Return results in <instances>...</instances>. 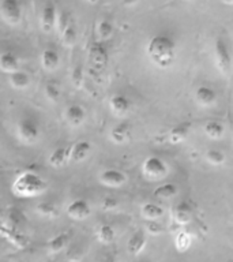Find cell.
<instances>
[{"label": "cell", "instance_id": "obj_1", "mask_svg": "<svg viewBox=\"0 0 233 262\" xmlns=\"http://www.w3.org/2000/svg\"><path fill=\"white\" fill-rule=\"evenodd\" d=\"M147 56L159 69H168L176 59V42L167 34L151 37L146 47Z\"/></svg>", "mask_w": 233, "mask_h": 262}, {"label": "cell", "instance_id": "obj_2", "mask_svg": "<svg viewBox=\"0 0 233 262\" xmlns=\"http://www.w3.org/2000/svg\"><path fill=\"white\" fill-rule=\"evenodd\" d=\"M48 183L36 172H22L12 183V192L19 198H34L46 191Z\"/></svg>", "mask_w": 233, "mask_h": 262}, {"label": "cell", "instance_id": "obj_3", "mask_svg": "<svg viewBox=\"0 0 233 262\" xmlns=\"http://www.w3.org/2000/svg\"><path fill=\"white\" fill-rule=\"evenodd\" d=\"M143 176L149 180H161L167 178L169 173V168L162 159L157 156H149L142 164Z\"/></svg>", "mask_w": 233, "mask_h": 262}, {"label": "cell", "instance_id": "obj_4", "mask_svg": "<svg viewBox=\"0 0 233 262\" xmlns=\"http://www.w3.org/2000/svg\"><path fill=\"white\" fill-rule=\"evenodd\" d=\"M108 49L102 41H94L89 48V63L91 73L100 74L108 66Z\"/></svg>", "mask_w": 233, "mask_h": 262}, {"label": "cell", "instance_id": "obj_5", "mask_svg": "<svg viewBox=\"0 0 233 262\" xmlns=\"http://www.w3.org/2000/svg\"><path fill=\"white\" fill-rule=\"evenodd\" d=\"M214 59H216L217 69L222 74H228L232 69V55L228 45L222 38H217L214 44Z\"/></svg>", "mask_w": 233, "mask_h": 262}, {"label": "cell", "instance_id": "obj_6", "mask_svg": "<svg viewBox=\"0 0 233 262\" xmlns=\"http://www.w3.org/2000/svg\"><path fill=\"white\" fill-rule=\"evenodd\" d=\"M16 131H18L19 139L25 143H34L37 139L40 138V127H38L36 120H33V119H22L18 123Z\"/></svg>", "mask_w": 233, "mask_h": 262}, {"label": "cell", "instance_id": "obj_7", "mask_svg": "<svg viewBox=\"0 0 233 262\" xmlns=\"http://www.w3.org/2000/svg\"><path fill=\"white\" fill-rule=\"evenodd\" d=\"M2 16L8 25H18L22 19V7L18 0L2 2Z\"/></svg>", "mask_w": 233, "mask_h": 262}, {"label": "cell", "instance_id": "obj_8", "mask_svg": "<svg viewBox=\"0 0 233 262\" xmlns=\"http://www.w3.org/2000/svg\"><path fill=\"white\" fill-rule=\"evenodd\" d=\"M65 212H67V216L71 217L73 220L82 221L90 216L91 208H90V204L87 201L83 200V198H78L67 206Z\"/></svg>", "mask_w": 233, "mask_h": 262}, {"label": "cell", "instance_id": "obj_9", "mask_svg": "<svg viewBox=\"0 0 233 262\" xmlns=\"http://www.w3.org/2000/svg\"><path fill=\"white\" fill-rule=\"evenodd\" d=\"M100 183L106 186V187H122L127 183V176L124 172L119 171V169H105L102 171L98 176Z\"/></svg>", "mask_w": 233, "mask_h": 262}, {"label": "cell", "instance_id": "obj_10", "mask_svg": "<svg viewBox=\"0 0 233 262\" xmlns=\"http://www.w3.org/2000/svg\"><path fill=\"white\" fill-rule=\"evenodd\" d=\"M57 14H56V7L52 3H48L42 10L41 14V28L45 33H51L57 26Z\"/></svg>", "mask_w": 233, "mask_h": 262}, {"label": "cell", "instance_id": "obj_11", "mask_svg": "<svg viewBox=\"0 0 233 262\" xmlns=\"http://www.w3.org/2000/svg\"><path fill=\"white\" fill-rule=\"evenodd\" d=\"M192 123L190 120H185V122H180L177 123L176 126H173L169 130V142L173 143V145H177V143H181L184 139L187 138L188 133L191 130Z\"/></svg>", "mask_w": 233, "mask_h": 262}, {"label": "cell", "instance_id": "obj_12", "mask_svg": "<svg viewBox=\"0 0 233 262\" xmlns=\"http://www.w3.org/2000/svg\"><path fill=\"white\" fill-rule=\"evenodd\" d=\"M145 246H146V232L143 229H139L127 242V251L130 255H138L142 253Z\"/></svg>", "mask_w": 233, "mask_h": 262}, {"label": "cell", "instance_id": "obj_13", "mask_svg": "<svg viewBox=\"0 0 233 262\" xmlns=\"http://www.w3.org/2000/svg\"><path fill=\"white\" fill-rule=\"evenodd\" d=\"M91 150V145L89 141H78L71 146V153H69V161L71 163H81L89 156Z\"/></svg>", "mask_w": 233, "mask_h": 262}, {"label": "cell", "instance_id": "obj_14", "mask_svg": "<svg viewBox=\"0 0 233 262\" xmlns=\"http://www.w3.org/2000/svg\"><path fill=\"white\" fill-rule=\"evenodd\" d=\"M109 108L116 116H123V115H126L130 111L131 102L123 94H113L109 98Z\"/></svg>", "mask_w": 233, "mask_h": 262}, {"label": "cell", "instance_id": "obj_15", "mask_svg": "<svg viewBox=\"0 0 233 262\" xmlns=\"http://www.w3.org/2000/svg\"><path fill=\"white\" fill-rule=\"evenodd\" d=\"M65 120L74 127L81 126L82 123L85 122L86 118V111L83 106L78 105V104H73L65 110Z\"/></svg>", "mask_w": 233, "mask_h": 262}, {"label": "cell", "instance_id": "obj_16", "mask_svg": "<svg viewBox=\"0 0 233 262\" xmlns=\"http://www.w3.org/2000/svg\"><path fill=\"white\" fill-rule=\"evenodd\" d=\"M195 98L200 105L210 106L217 101V92L210 86H199L195 92Z\"/></svg>", "mask_w": 233, "mask_h": 262}, {"label": "cell", "instance_id": "obj_17", "mask_svg": "<svg viewBox=\"0 0 233 262\" xmlns=\"http://www.w3.org/2000/svg\"><path fill=\"white\" fill-rule=\"evenodd\" d=\"M131 135V127L128 123L122 122L116 124V126L110 130L109 138L113 143H124L127 139L130 138Z\"/></svg>", "mask_w": 233, "mask_h": 262}, {"label": "cell", "instance_id": "obj_18", "mask_svg": "<svg viewBox=\"0 0 233 262\" xmlns=\"http://www.w3.org/2000/svg\"><path fill=\"white\" fill-rule=\"evenodd\" d=\"M69 239H71V231H64L60 232L56 236H53L51 241L46 243V249L51 253H60L61 250H64V247L68 245Z\"/></svg>", "mask_w": 233, "mask_h": 262}, {"label": "cell", "instance_id": "obj_19", "mask_svg": "<svg viewBox=\"0 0 233 262\" xmlns=\"http://www.w3.org/2000/svg\"><path fill=\"white\" fill-rule=\"evenodd\" d=\"M0 69L6 74H12L19 71V59L11 52H4L0 56Z\"/></svg>", "mask_w": 233, "mask_h": 262}, {"label": "cell", "instance_id": "obj_20", "mask_svg": "<svg viewBox=\"0 0 233 262\" xmlns=\"http://www.w3.org/2000/svg\"><path fill=\"white\" fill-rule=\"evenodd\" d=\"M192 217V208L188 202H180L173 209V219L177 224L183 225L190 223Z\"/></svg>", "mask_w": 233, "mask_h": 262}, {"label": "cell", "instance_id": "obj_21", "mask_svg": "<svg viewBox=\"0 0 233 262\" xmlns=\"http://www.w3.org/2000/svg\"><path fill=\"white\" fill-rule=\"evenodd\" d=\"M71 147H57L49 156V164L55 168H60L69 161Z\"/></svg>", "mask_w": 233, "mask_h": 262}, {"label": "cell", "instance_id": "obj_22", "mask_svg": "<svg viewBox=\"0 0 233 262\" xmlns=\"http://www.w3.org/2000/svg\"><path fill=\"white\" fill-rule=\"evenodd\" d=\"M60 64V56L55 49H44V52L41 55V66L48 71L56 70Z\"/></svg>", "mask_w": 233, "mask_h": 262}, {"label": "cell", "instance_id": "obj_23", "mask_svg": "<svg viewBox=\"0 0 233 262\" xmlns=\"http://www.w3.org/2000/svg\"><path fill=\"white\" fill-rule=\"evenodd\" d=\"M141 214L145 220L147 221H157L158 219L164 216V209L157 204L153 202H147L141 209Z\"/></svg>", "mask_w": 233, "mask_h": 262}, {"label": "cell", "instance_id": "obj_24", "mask_svg": "<svg viewBox=\"0 0 233 262\" xmlns=\"http://www.w3.org/2000/svg\"><path fill=\"white\" fill-rule=\"evenodd\" d=\"M177 191H179L177 186L169 182V183H164L158 187H155L153 191V196L158 198V200H171L177 194Z\"/></svg>", "mask_w": 233, "mask_h": 262}, {"label": "cell", "instance_id": "obj_25", "mask_svg": "<svg viewBox=\"0 0 233 262\" xmlns=\"http://www.w3.org/2000/svg\"><path fill=\"white\" fill-rule=\"evenodd\" d=\"M8 83L11 85V88L16 90L26 89L29 85H30V77L28 74L24 73V71H16V73L10 74L8 77Z\"/></svg>", "mask_w": 233, "mask_h": 262}, {"label": "cell", "instance_id": "obj_26", "mask_svg": "<svg viewBox=\"0 0 233 262\" xmlns=\"http://www.w3.org/2000/svg\"><path fill=\"white\" fill-rule=\"evenodd\" d=\"M224 124L218 120H208L204 124V133L207 135L208 138L212 139H220L224 135Z\"/></svg>", "mask_w": 233, "mask_h": 262}, {"label": "cell", "instance_id": "obj_27", "mask_svg": "<svg viewBox=\"0 0 233 262\" xmlns=\"http://www.w3.org/2000/svg\"><path fill=\"white\" fill-rule=\"evenodd\" d=\"M116 237V233H114V229L108 224H102L98 227L97 229V239L101 242L102 245H109L114 241Z\"/></svg>", "mask_w": 233, "mask_h": 262}, {"label": "cell", "instance_id": "obj_28", "mask_svg": "<svg viewBox=\"0 0 233 262\" xmlns=\"http://www.w3.org/2000/svg\"><path fill=\"white\" fill-rule=\"evenodd\" d=\"M191 242H192V237L188 231H180L175 237L176 250H177L179 253L187 251V250L190 249V246H191Z\"/></svg>", "mask_w": 233, "mask_h": 262}, {"label": "cell", "instance_id": "obj_29", "mask_svg": "<svg viewBox=\"0 0 233 262\" xmlns=\"http://www.w3.org/2000/svg\"><path fill=\"white\" fill-rule=\"evenodd\" d=\"M112 34H113V25L106 19L100 20L97 24V36L100 41L104 42V41L109 40Z\"/></svg>", "mask_w": 233, "mask_h": 262}, {"label": "cell", "instance_id": "obj_30", "mask_svg": "<svg viewBox=\"0 0 233 262\" xmlns=\"http://www.w3.org/2000/svg\"><path fill=\"white\" fill-rule=\"evenodd\" d=\"M204 159L207 161L208 164H212V165H222L225 163V155L218 149H208L206 151V155H204Z\"/></svg>", "mask_w": 233, "mask_h": 262}, {"label": "cell", "instance_id": "obj_31", "mask_svg": "<svg viewBox=\"0 0 233 262\" xmlns=\"http://www.w3.org/2000/svg\"><path fill=\"white\" fill-rule=\"evenodd\" d=\"M60 38L65 47H73L77 42V28H75L74 22L69 25L68 28L65 29L64 32L61 33Z\"/></svg>", "mask_w": 233, "mask_h": 262}, {"label": "cell", "instance_id": "obj_32", "mask_svg": "<svg viewBox=\"0 0 233 262\" xmlns=\"http://www.w3.org/2000/svg\"><path fill=\"white\" fill-rule=\"evenodd\" d=\"M37 212L44 217H55L57 216L56 205L52 202H41L37 205Z\"/></svg>", "mask_w": 233, "mask_h": 262}, {"label": "cell", "instance_id": "obj_33", "mask_svg": "<svg viewBox=\"0 0 233 262\" xmlns=\"http://www.w3.org/2000/svg\"><path fill=\"white\" fill-rule=\"evenodd\" d=\"M73 24V19H71V15H69V12L63 11L57 18V30H59V34L64 32L65 29L68 28L69 25Z\"/></svg>", "mask_w": 233, "mask_h": 262}, {"label": "cell", "instance_id": "obj_34", "mask_svg": "<svg viewBox=\"0 0 233 262\" xmlns=\"http://www.w3.org/2000/svg\"><path fill=\"white\" fill-rule=\"evenodd\" d=\"M45 96H46V98H49L51 101L56 102L57 100H59V97H60L59 88H57L55 83H52V82H49V83H46V86H45Z\"/></svg>", "mask_w": 233, "mask_h": 262}, {"label": "cell", "instance_id": "obj_35", "mask_svg": "<svg viewBox=\"0 0 233 262\" xmlns=\"http://www.w3.org/2000/svg\"><path fill=\"white\" fill-rule=\"evenodd\" d=\"M71 81H73V85L75 88H79L83 82V70H82L81 66H77L73 71V75H71Z\"/></svg>", "mask_w": 233, "mask_h": 262}, {"label": "cell", "instance_id": "obj_36", "mask_svg": "<svg viewBox=\"0 0 233 262\" xmlns=\"http://www.w3.org/2000/svg\"><path fill=\"white\" fill-rule=\"evenodd\" d=\"M118 208V201L110 196H106L105 200L102 201V209L104 210H112V209Z\"/></svg>", "mask_w": 233, "mask_h": 262}, {"label": "cell", "instance_id": "obj_37", "mask_svg": "<svg viewBox=\"0 0 233 262\" xmlns=\"http://www.w3.org/2000/svg\"><path fill=\"white\" fill-rule=\"evenodd\" d=\"M147 231L151 233H159L162 232V227L157 224L155 221H150V223L147 224Z\"/></svg>", "mask_w": 233, "mask_h": 262}, {"label": "cell", "instance_id": "obj_38", "mask_svg": "<svg viewBox=\"0 0 233 262\" xmlns=\"http://www.w3.org/2000/svg\"><path fill=\"white\" fill-rule=\"evenodd\" d=\"M139 0H123V6H127V7H130V6H134V4L138 3Z\"/></svg>", "mask_w": 233, "mask_h": 262}, {"label": "cell", "instance_id": "obj_39", "mask_svg": "<svg viewBox=\"0 0 233 262\" xmlns=\"http://www.w3.org/2000/svg\"><path fill=\"white\" fill-rule=\"evenodd\" d=\"M101 262H116V259H114L113 257H110V255H109V257L104 258V259H102Z\"/></svg>", "mask_w": 233, "mask_h": 262}, {"label": "cell", "instance_id": "obj_40", "mask_svg": "<svg viewBox=\"0 0 233 262\" xmlns=\"http://www.w3.org/2000/svg\"><path fill=\"white\" fill-rule=\"evenodd\" d=\"M225 4H233V0H222Z\"/></svg>", "mask_w": 233, "mask_h": 262}, {"label": "cell", "instance_id": "obj_41", "mask_svg": "<svg viewBox=\"0 0 233 262\" xmlns=\"http://www.w3.org/2000/svg\"><path fill=\"white\" fill-rule=\"evenodd\" d=\"M86 2H87V3H90V4H96V3H97V0H86Z\"/></svg>", "mask_w": 233, "mask_h": 262}]
</instances>
